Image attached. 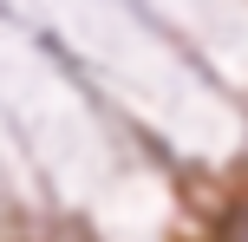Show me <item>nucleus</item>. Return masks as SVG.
<instances>
[{"instance_id": "1", "label": "nucleus", "mask_w": 248, "mask_h": 242, "mask_svg": "<svg viewBox=\"0 0 248 242\" xmlns=\"http://www.w3.org/2000/svg\"><path fill=\"white\" fill-rule=\"evenodd\" d=\"M222 242H248V203L229 210V223H222Z\"/></svg>"}]
</instances>
